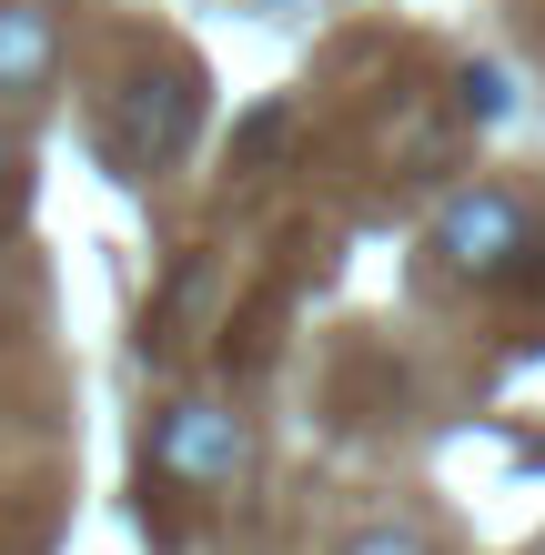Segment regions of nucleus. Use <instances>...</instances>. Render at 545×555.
<instances>
[{"label":"nucleus","instance_id":"obj_1","mask_svg":"<svg viewBox=\"0 0 545 555\" xmlns=\"http://www.w3.org/2000/svg\"><path fill=\"white\" fill-rule=\"evenodd\" d=\"M243 465H252V435H243L233 404H212V395L163 404V424H152V475H163V485H182V495H222Z\"/></svg>","mask_w":545,"mask_h":555},{"label":"nucleus","instance_id":"obj_2","mask_svg":"<svg viewBox=\"0 0 545 555\" xmlns=\"http://www.w3.org/2000/svg\"><path fill=\"white\" fill-rule=\"evenodd\" d=\"M525 243H535V222H525V203L516 192H455V203L434 212V253L455 263L465 283H495V273H516L525 263Z\"/></svg>","mask_w":545,"mask_h":555},{"label":"nucleus","instance_id":"obj_3","mask_svg":"<svg viewBox=\"0 0 545 555\" xmlns=\"http://www.w3.org/2000/svg\"><path fill=\"white\" fill-rule=\"evenodd\" d=\"M51 81H61V11H41V0H0V112L41 102Z\"/></svg>","mask_w":545,"mask_h":555},{"label":"nucleus","instance_id":"obj_4","mask_svg":"<svg viewBox=\"0 0 545 555\" xmlns=\"http://www.w3.org/2000/svg\"><path fill=\"white\" fill-rule=\"evenodd\" d=\"M334 555H434V545L414 535V526H354V535H343Z\"/></svg>","mask_w":545,"mask_h":555},{"label":"nucleus","instance_id":"obj_5","mask_svg":"<svg viewBox=\"0 0 545 555\" xmlns=\"http://www.w3.org/2000/svg\"><path fill=\"white\" fill-rule=\"evenodd\" d=\"M21 172H30V152H21V132H11V112H0V203L21 192Z\"/></svg>","mask_w":545,"mask_h":555}]
</instances>
